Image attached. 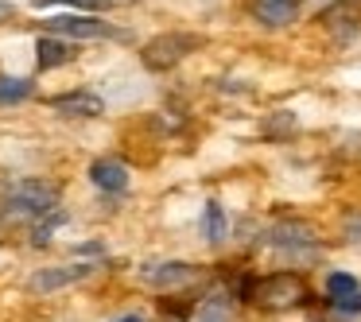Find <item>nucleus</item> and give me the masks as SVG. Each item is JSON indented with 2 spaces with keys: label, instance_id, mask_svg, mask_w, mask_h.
<instances>
[{
  "label": "nucleus",
  "instance_id": "nucleus-1",
  "mask_svg": "<svg viewBox=\"0 0 361 322\" xmlns=\"http://www.w3.org/2000/svg\"><path fill=\"white\" fill-rule=\"evenodd\" d=\"M202 43L206 39L195 35V32H164V35H156V39L144 43L140 63L148 66V70H171V66H179L183 58L190 55V51L202 47Z\"/></svg>",
  "mask_w": 361,
  "mask_h": 322
},
{
  "label": "nucleus",
  "instance_id": "nucleus-2",
  "mask_svg": "<svg viewBox=\"0 0 361 322\" xmlns=\"http://www.w3.org/2000/svg\"><path fill=\"white\" fill-rule=\"evenodd\" d=\"M252 299H257L260 306H276V311L299 306L307 299V283L299 280L295 272H276V275H268V280H260L257 287H252Z\"/></svg>",
  "mask_w": 361,
  "mask_h": 322
},
{
  "label": "nucleus",
  "instance_id": "nucleus-3",
  "mask_svg": "<svg viewBox=\"0 0 361 322\" xmlns=\"http://www.w3.org/2000/svg\"><path fill=\"white\" fill-rule=\"evenodd\" d=\"M12 210L16 213H32V218H43V213H55L59 206V187L55 182H39V179H27L16 187L12 194Z\"/></svg>",
  "mask_w": 361,
  "mask_h": 322
},
{
  "label": "nucleus",
  "instance_id": "nucleus-4",
  "mask_svg": "<svg viewBox=\"0 0 361 322\" xmlns=\"http://www.w3.org/2000/svg\"><path fill=\"white\" fill-rule=\"evenodd\" d=\"M47 27L59 39H125L117 27L97 16H55V20H47Z\"/></svg>",
  "mask_w": 361,
  "mask_h": 322
},
{
  "label": "nucleus",
  "instance_id": "nucleus-5",
  "mask_svg": "<svg viewBox=\"0 0 361 322\" xmlns=\"http://www.w3.org/2000/svg\"><path fill=\"white\" fill-rule=\"evenodd\" d=\"M51 109L63 113V117H102L105 113V101L90 89H74V94H59L51 97Z\"/></svg>",
  "mask_w": 361,
  "mask_h": 322
},
{
  "label": "nucleus",
  "instance_id": "nucleus-6",
  "mask_svg": "<svg viewBox=\"0 0 361 322\" xmlns=\"http://www.w3.org/2000/svg\"><path fill=\"white\" fill-rule=\"evenodd\" d=\"M94 272L90 264H66V268H47V272H35L32 275V291L47 295V291H59V287H71V283L86 280Z\"/></svg>",
  "mask_w": 361,
  "mask_h": 322
},
{
  "label": "nucleus",
  "instance_id": "nucleus-7",
  "mask_svg": "<svg viewBox=\"0 0 361 322\" xmlns=\"http://www.w3.org/2000/svg\"><path fill=\"white\" fill-rule=\"evenodd\" d=\"M252 16L264 27H288L299 20V0H257L252 4Z\"/></svg>",
  "mask_w": 361,
  "mask_h": 322
},
{
  "label": "nucleus",
  "instance_id": "nucleus-8",
  "mask_svg": "<svg viewBox=\"0 0 361 322\" xmlns=\"http://www.w3.org/2000/svg\"><path fill=\"white\" fill-rule=\"evenodd\" d=\"M74 43L71 39H59V35H43L35 43V58H39V70H55V66H66L74 63Z\"/></svg>",
  "mask_w": 361,
  "mask_h": 322
},
{
  "label": "nucleus",
  "instance_id": "nucleus-9",
  "mask_svg": "<svg viewBox=\"0 0 361 322\" xmlns=\"http://www.w3.org/2000/svg\"><path fill=\"white\" fill-rule=\"evenodd\" d=\"M90 182L109 190V194H117V190L128 187V167L121 163V159H94V163H90Z\"/></svg>",
  "mask_w": 361,
  "mask_h": 322
},
{
  "label": "nucleus",
  "instance_id": "nucleus-10",
  "mask_svg": "<svg viewBox=\"0 0 361 322\" xmlns=\"http://www.w3.org/2000/svg\"><path fill=\"white\" fill-rule=\"evenodd\" d=\"M195 280V268L183 264V260H171V264H159L148 272V283H156V287H175V283H187Z\"/></svg>",
  "mask_w": 361,
  "mask_h": 322
},
{
  "label": "nucleus",
  "instance_id": "nucleus-11",
  "mask_svg": "<svg viewBox=\"0 0 361 322\" xmlns=\"http://www.w3.org/2000/svg\"><path fill=\"white\" fill-rule=\"evenodd\" d=\"M314 241V229L311 225H276L272 229V244H311Z\"/></svg>",
  "mask_w": 361,
  "mask_h": 322
},
{
  "label": "nucleus",
  "instance_id": "nucleus-12",
  "mask_svg": "<svg viewBox=\"0 0 361 322\" xmlns=\"http://www.w3.org/2000/svg\"><path fill=\"white\" fill-rule=\"evenodd\" d=\"M24 97H32V82H27V78H8V74H0V105L24 101Z\"/></svg>",
  "mask_w": 361,
  "mask_h": 322
},
{
  "label": "nucleus",
  "instance_id": "nucleus-13",
  "mask_svg": "<svg viewBox=\"0 0 361 322\" xmlns=\"http://www.w3.org/2000/svg\"><path fill=\"white\" fill-rule=\"evenodd\" d=\"M326 295L334 299V303H345V299L357 295V280H353V275H345V272H334L326 280Z\"/></svg>",
  "mask_w": 361,
  "mask_h": 322
},
{
  "label": "nucleus",
  "instance_id": "nucleus-14",
  "mask_svg": "<svg viewBox=\"0 0 361 322\" xmlns=\"http://www.w3.org/2000/svg\"><path fill=\"white\" fill-rule=\"evenodd\" d=\"M202 233H206V241H221V237H226V213H221L218 202H206Z\"/></svg>",
  "mask_w": 361,
  "mask_h": 322
},
{
  "label": "nucleus",
  "instance_id": "nucleus-15",
  "mask_svg": "<svg viewBox=\"0 0 361 322\" xmlns=\"http://www.w3.org/2000/svg\"><path fill=\"white\" fill-rule=\"evenodd\" d=\"M39 8H51V4H74V8H86V12H105L109 0H35Z\"/></svg>",
  "mask_w": 361,
  "mask_h": 322
},
{
  "label": "nucleus",
  "instance_id": "nucleus-16",
  "mask_svg": "<svg viewBox=\"0 0 361 322\" xmlns=\"http://www.w3.org/2000/svg\"><path fill=\"white\" fill-rule=\"evenodd\" d=\"M55 225H63V213H47V221H43V225H35V244H47V233Z\"/></svg>",
  "mask_w": 361,
  "mask_h": 322
},
{
  "label": "nucleus",
  "instance_id": "nucleus-17",
  "mask_svg": "<svg viewBox=\"0 0 361 322\" xmlns=\"http://www.w3.org/2000/svg\"><path fill=\"white\" fill-rule=\"evenodd\" d=\"M345 237H350V241H361V213H350V218H345Z\"/></svg>",
  "mask_w": 361,
  "mask_h": 322
},
{
  "label": "nucleus",
  "instance_id": "nucleus-18",
  "mask_svg": "<svg viewBox=\"0 0 361 322\" xmlns=\"http://www.w3.org/2000/svg\"><path fill=\"white\" fill-rule=\"evenodd\" d=\"M12 16V0H0V20H8Z\"/></svg>",
  "mask_w": 361,
  "mask_h": 322
},
{
  "label": "nucleus",
  "instance_id": "nucleus-19",
  "mask_svg": "<svg viewBox=\"0 0 361 322\" xmlns=\"http://www.w3.org/2000/svg\"><path fill=\"white\" fill-rule=\"evenodd\" d=\"M121 322H140V318H136V314H128V318H121Z\"/></svg>",
  "mask_w": 361,
  "mask_h": 322
}]
</instances>
